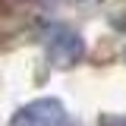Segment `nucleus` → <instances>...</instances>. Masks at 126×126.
<instances>
[{"instance_id":"1","label":"nucleus","mask_w":126,"mask_h":126,"mask_svg":"<svg viewBox=\"0 0 126 126\" xmlns=\"http://www.w3.org/2000/svg\"><path fill=\"white\" fill-rule=\"evenodd\" d=\"M44 50H47V60L54 63L57 69H66V66H73V63L82 60V54H85V41H82L79 32L66 29V25H54V29L47 32Z\"/></svg>"},{"instance_id":"2","label":"nucleus","mask_w":126,"mask_h":126,"mask_svg":"<svg viewBox=\"0 0 126 126\" xmlns=\"http://www.w3.org/2000/svg\"><path fill=\"white\" fill-rule=\"evenodd\" d=\"M69 113L57 98H38L13 113L10 126H66Z\"/></svg>"}]
</instances>
